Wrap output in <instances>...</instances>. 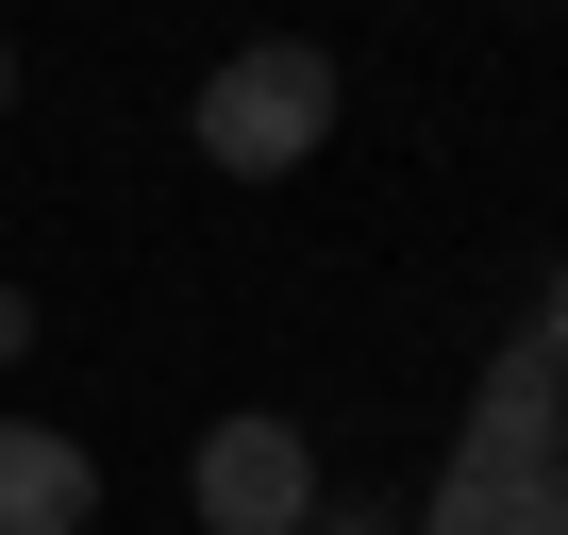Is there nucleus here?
<instances>
[{
    "mask_svg": "<svg viewBox=\"0 0 568 535\" xmlns=\"http://www.w3.org/2000/svg\"><path fill=\"white\" fill-rule=\"evenodd\" d=\"M518 335H551V352H568V268H551V285H535V319H518Z\"/></svg>",
    "mask_w": 568,
    "mask_h": 535,
    "instance_id": "nucleus-7",
    "label": "nucleus"
},
{
    "mask_svg": "<svg viewBox=\"0 0 568 535\" xmlns=\"http://www.w3.org/2000/svg\"><path fill=\"white\" fill-rule=\"evenodd\" d=\"M318 134H335V51H318V34H251V51L201 68V151H217V184H284Z\"/></svg>",
    "mask_w": 568,
    "mask_h": 535,
    "instance_id": "nucleus-1",
    "label": "nucleus"
},
{
    "mask_svg": "<svg viewBox=\"0 0 568 535\" xmlns=\"http://www.w3.org/2000/svg\"><path fill=\"white\" fill-rule=\"evenodd\" d=\"M84 518H101L84 435H51V418H0V535H84Z\"/></svg>",
    "mask_w": 568,
    "mask_h": 535,
    "instance_id": "nucleus-4",
    "label": "nucleus"
},
{
    "mask_svg": "<svg viewBox=\"0 0 568 535\" xmlns=\"http://www.w3.org/2000/svg\"><path fill=\"white\" fill-rule=\"evenodd\" d=\"M0 101H18V51H0Z\"/></svg>",
    "mask_w": 568,
    "mask_h": 535,
    "instance_id": "nucleus-9",
    "label": "nucleus"
},
{
    "mask_svg": "<svg viewBox=\"0 0 568 535\" xmlns=\"http://www.w3.org/2000/svg\"><path fill=\"white\" fill-rule=\"evenodd\" d=\"M184 502H201V535H302L318 518V435L302 418H217L184 452Z\"/></svg>",
    "mask_w": 568,
    "mask_h": 535,
    "instance_id": "nucleus-2",
    "label": "nucleus"
},
{
    "mask_svg": "<svg viewBox=\"0 0 568 535\" xmlns=\"http://www.w3.org/2000/svg\"><path fill=\"white\" fill-rule=\"evenodd\" d=\"M18 352H34V302H18V285H0V369H18Z\"/></svg>",
    "mask_w": 568,
    "mask_h": 535,
    "instance_id": "nucleus-8",
    "label": "nucleus"
},
{
    "mask_svg": "<svg viewBox=\"0 0 568 535\" xmlns=\"http://www.w3.org/2000/svg\"><path fill=\"white\" fill-rule=\"evenodd\" d=\"M418 535H568V452H452Z\"/></svg>",
    "mask_w": 568,
    "mask_h": 535,
    "instance_id": "nucleus-3",
    "label": "nucleus"
},
{
    "mask_svg": "<svg viewBox=\"0 0 568 535\" xmlns=\"http://www.w3.org/2000/svg\"><path fill=\"white\" fill-rule=\"evenodd\" d=\"M468 452H568V352L551 335H501V369L468 402Z\"/></svg>",
    "mask_w": 568,
    "mask_h": 535,
    "instance_id": "nucleus-5",
    "label": "nucleus"
},
{
    "mask_svg": "<svg viewBox=\"0 0 568 535\" xmlns=\"http://www.w3.org/2000/svg\"><path fill=\"white\" fill-rule=\"evenodd\" d=\"M302 535H418V518H385V502H318Z\"/></svg>",
    "mask_w": 568,
    "mask_h": 535,
    "instance_id": "nucleus-6",
    "label": "nucleus"
}]
</instances>
